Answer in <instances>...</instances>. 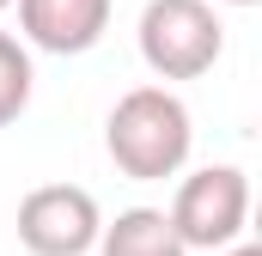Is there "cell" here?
I'll use <instances>...</instances> for the list:
<instances>
[{"mask_svg":"<svg viewBox=\"0 0 262 256\" xmlns=\"http://www.w3.org/2000/svg\"><path fill=\"white\" fill-rule=\"evenodd\" d=\"M98 201L79 183H43L18 201V244L31 256H85L98 244Z\"/></svg>","mask_w":262,"mask_h":256,"instance_id":"4","label":"cell"},{"mask_svg":"<svg viewBox=\"0 0 262 256\" xmlns=\"http://www.w3.org/2000/svg\"><path fill=\"white\" fill-rule=\"evenodd\" d=\"M134 37H140V61L159 79H201L226 49V25L207 0H146Z\"/></svg>","mask_w":262,"mask_h":256,"instance_id":"2","label":"cell"},{"mask_svg":"<svg viewBox=\"0 0 262 256\" xmlns=\"http://www.w3.org/2000/svg\"><path fill=\"white\" fill-rule=\"evenodd\" d=\"M98 256H189L183 238L171 232L165 207H122L110 226H98Z\"/></svg>","mask_w":262,"mask_h":256,"instance_id":"6","label":"cell"},{"mask_svg":"<svg viewBox=\"0 0 262 256\" xmlns=\"http://www.w3.org/2000/svg\"><path fill=\"white\" fill-rule=\"evenodd\" d=\"M189 140H195L189 110L165 86H134V92H122L116 110H110V122H104V146H110L116 171L134 177V183L177 177L183 159H189Z\"/></svg>","mask_w":262,"mask_h":256,"instance_id":"1","label":"cell"},{"mask_svg":"<svg viewBox=\"0 0 262 256\" xmlns=\"http://www.w3.org/2000/svg\"><path fill=\"white\" fill-rule=\"evenodd\" d=\"M171 232L183 238V250H226L232 238H244L250 220V177L238 165H201L177 183L171 201Z\"/></svg>","mask_w":262,"mask_h":256,"instance_id":"3","label":"cell"},{"mask_svg":"<svg viewBox=\"0 0 262 256\" xmlns=\"http://www.w3.org/2000/svg\"><path fill=\"white\" fill-rule=\"evenodd\" d=\"M116 0H18V31L43 55H85L110 31Z\"/></svg>","mask_w":262,"mask_h":256,"instance_id":"5","label":"cell"},{"mask_svg":"<svg viewBox=\"0 0 262 256\" xmlns=\"http://www.w3.org/2000/svg\"><path fill=\"white\" fill-rule=\"evenodd\" d=\"M226 256H262V244H238V238H232V244H226Z\"/></svg>","mask_w":262,"mask_h":256,"instance_id":"8","label":"cell"},{"mask_svg":"<svg viewBox=\"0 0 262 256\" xmlns=\"http://www.w3.org/2000/svg\"><path fill=\"white\" fill-rule=\"evenodd\" d=\"M226 6H256V0H226Z\"/></svg>","mask_w":262,"mask_h":256,"instance_id":"9","label":"cell"},{"mask_svg":"<svg viewBox=\"0 0 262 256\" xmlns=\"http://www.w3.org/2000/svg\"><path fill=\"white\" fill-rule=\"evenodd\" d=\"M6 6H12V0H0V12H6Z\"/></svg>","mask_w":262,"mask_h":256,"instance_id":"10","label":"cell"},{"mask_svg":"<svg viewBox=\"0 0 262 256\" xmlns=\"http://www.w3.org/2000/svg\"><path fill=\"white\" fill-rule=\"evenodd\" d=\"M31 86H37V73H31L25 43L0 31V128L25 116V104H31Z\"/></svg>","mask_w":262,"mask_h":256,"instance_id":"7","label":"cell"}]
</instances>
